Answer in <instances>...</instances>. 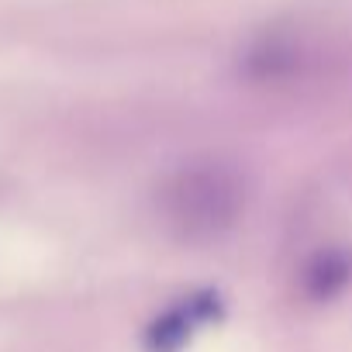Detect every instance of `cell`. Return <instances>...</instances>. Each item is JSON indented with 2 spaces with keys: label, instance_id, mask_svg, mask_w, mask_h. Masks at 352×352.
<instances>
[{
  "label": "cell",
  "instance_id": "7a4b0ae2",
  "mask_svg": "<svg viewBox=\"0 0 352 352\" xmlns=\"http://www.w3.org/2000/svg\"><path fill=\"white\" fill-rule=\"evenodd\" d=\"M221 318V297L214 290H204V294H194L187 300H180L176 307H169L166 314H159L148 328H145V349L148 352H180L194 331L208 321H218Z\"/></svg>",
  "mask_w": 352,
  "mask_h": 352
},
{
  "label": "cell",
  "instance_id": "6da1fadb",
  "mask_svg": "<svg viewBox=\"0 0 352 352\" xmlns=\"http://www.w3.org/2000/svg\"><path fill=\"white\" fill-rule=\"evenodd\" d=\"M245 211V180L228 162L180 166L159 187V218L180 242H211Z\"/></svg>",
  "mask_w": 352,
  "mask_h": 352
},
{
  "label": "cell",
  "instance_id": "3957f363",
  "mask_svg": "<svg viewBox=\"0 0 352 352\" xmlns=\"http://www.w3.org/2000/svg\"><path fill=\"white\" fill-rule=\"evenodd\" d=\"M352 280V256L342 249H328L318 252L307 266H304V290L314 300H331L335 294H342Z\"/></svg>",
  "mask_w": 352,
  "mask_h": 352
}]
</instances>
